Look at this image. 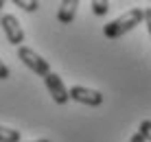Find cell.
<instances>
[{
	"mask_svg": "<svg viewBox=\"0 0 151 142\" xmlns=\"http://www.w3.org/2000/svg\"><path fill=\"white\" fill-rule=\"evenodd\" d=\"M77 7H79L77 0H64V2H59L57 20H59L61 24H70L72 20H75V15H77Z\"/></svg>",
	"mask_w": 151,
	"mask_h": 142,
	"instance_id": "obj_6",
	"label": "cell"
},
{
	"mask_svg": "<svg viewBox=\"0 0 151 142\" xmlns=\"http://www.w3.org/2000/svg\"><path fill=\"white\" fill-rule=\"evenodd\" d=\"M4 79H9V68L4 66L2 59H0V81H4Z\"/></svg>",
	"mask_w": 151,
	"mask_h": 142,
	"instance_id": "obj_11",
	"label": "cell"
},
{
	"mask_svg": "<svg viewBox=\"0 0 151 142\" xmlns=\"http://www.w3.org/2000/svg\"><path fill=\"white\" fill-rule=\"evenodd\" d=\"M70 98L77 103H83V105H90V107H96V105L103 103V94L99 90H92V87H83V85H72L70 90Z\"/></svg>",
	"mask_w": 151,
	"mask_h": 142,
	"instance_id": "obj_5",
	"label": "cell"
},
{
	"mask_svg": "<svg viewBox=\"0 0 151 142\" xmlns=\"http://www.w3.org/2000/svg\"><path fill=\"white\" fill-rule=\"evenodd\" d=\"M92 11H94L96 15H105L107 11H110V2H105V0H92Z\"/></svg>",
	"mask_w": 151,
	"mask_h": 142,
	"instance_id": "obj_9",
	"label": "cell"
},
{
	"mask_svg": "<svg viewBox=\"0 0 151 142\" xmlns=\"http://www.w3.org/2000/svg\"><path fill=\"white\" fill-rule=\"evenodd\" d=\"M13 4L15 7H20V9H24V11H37V7H40V2L37 0H13Z\"/></svg>",
	"mask_w": 151,
	"mask_h": 142,
	"instance_id": "obj_8",
	"label": "cell"
},
{
	"mask_svg": "<svg viewBox=\"0 0 151 142\" xmlns=\"http://www.w3.org/2000/svg\"><path fill=\"white\" fill-rule=\"evenodd\" d=\"M18 57L22 59V64L27 66L31 72H35V75H40V77L50 75L48 61H46L44 57H40L33 48H29V46H20V48H18Z\"/></svg>",
	"mask_w": 151,
	"mask_h": 142,
	"instance_id": "obj_2",
	"label": "cell"
},
{
	"mask_svg": "<svg viewBox=\"0 0 151 142\" xmlns=\"http://www.w3.org/2000/svg\"><path fill=\"white\" fill-rule=\"evenodd\" d=\"M0 7H2V2H0Z\"/></svg>",
	"mask_w": 151,
	"mask_h": 142,
	"instance_id": "obj_15",
	"label": "cell"
},
{
	"mask_svg": "<svg viewBox=\"0 0 151 142\" xmlns=\"http://www.w3.org/2000/svg\"><path fill=\"white\" fill-rule=\"evenodd\" d=\"M0 24H2V31H4V35H7L9 44H13V46H18V48H20L22 42H24V31H22V26H20L18 18L11 15V13H7V15H2Z\"/></svg>",
	"mask_w": 151,
	"mask_h": 142,
	"instance_id": "obj_4",
	"label": "cell"
},
{
	"mask_svg": "<svg viewBox=\"0 0 151 142\" xmlns=\"http://www.w3.org/2000/svg\"><path fill=\"white\" fill-rule=\"evenodd\" d=\"M29 142H50V140H29Z\"/></svg>",
	"mask_w": 151,
	"mask_h": 142,
	"instance_id": "obj_14",
	"label": "cell"
},
{
	"mask_svg": "<svg viewBox=\"0 0 151 142\" xmlns=\"http://www.w3.org/2000/svg\"><path fill=\"white\" fill-rule=\"evenodd\" d=\"M145 22V9H129L127 13H123L121 18L112 20V22H107L105 26H103V35H105L107 39H118L123 37L125 33H129V31H134L138 24Z\"/></svg>",
	"mask_w": 151,
	"mask_h": 142,
	"instance_id": "obj_1",
	"label": "cell"
},
{
	"mask_svg": "<svg viewBox=\"0 0 151 142\" xmlns=\"http://www.w3.org/2000/svg\"><path fill=\"white\" fill-rule=\"evenodd\" d=\"M44 83H46V90L48 94L53 96V101L57 105H66L70 101V94H68V87L64 85V81H61L59 75H55V72H50V75L44 77Z\"/></svg>",
	"mask_w": 151,
	"mask_h": 142,
	"instance_id": "obj_3",
	"label": "cell"
},
{
	"mask_svg": "<svg viewBox=\"0 0 151 142\" xmlns=\"http://www.w3.org/2000/svg\"><path fill=\"white\" fill-rule=\"evenodd\" d=\"M138 133L145 138V142H151V120H142V123H140Z\"/></svg>",
	"mask_w": 151,
	"mask_h": 142,
	"instance_id": "obj_10",
	"label": "cell"
},
{
	"mask_svg": "<svg viewBox=\"0 0 151 142\" xmlns=\"http://www.w3.org/2000/svg\"><path fill=\"white\" fill-rule=\"evenodd\" d=\"M129 142H145V138H142L140 133H134L132 138H129Z\"/></svg>",
	"mask_w": 151,
	"mask_h": 142,
	"instance_id": "obj_13",
	"label": "cell"
},
{
	"mask_svg": "<svg viewBox=\"0 0 151 142\" xmlns=\"http://www.w3.org/2000/svg\"><path fill=\"white\" fill-rule=\"evenodd\" d=\"M145 24H147V31H149V35H151V7L145 9Z\"/></svg>",
	"mask_w": 151,
	"mask_h": 142,
	"instance_id": "obj_12",
	"label": "cell"
},
{
	"mask_svg": "<svg viewBox=\"0 0 151 142\" xmlns=\"http://www.w3.org/2000/svg\"><path fill=\"white\" fill-rule=\"evenodd\" d=\"M0 142H20V131L0 125Z\"/></svg>",
	"mask_w": 151,
	"mask_h": 142,
	"instance_id": "obj_7",
	"label": "cell"
}]
</instances>
